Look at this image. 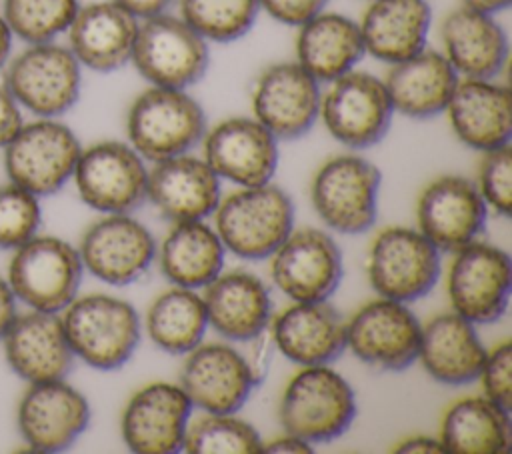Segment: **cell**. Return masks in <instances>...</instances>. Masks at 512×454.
<instances>
[{"instance_id": "cell-51", "label": "cell", "mask_w": 512, "mask_h": 454, "mask_svg": "<svg viewBox=\"0 0 512 454\" xmlns=\"http://www.w3.org/2000/svg\"><path fill=\"white\" fill-rule=\"evenodd\" d=\"M12 40H14V36H12V32H10L6 20H4L2 14H0V68H4V64H6L8 58H10Z\"/></svg>"}, {"instance_id": "cell-46", "label": "cell", "mask_w": 512, "mask_h": 454, "mask_svg": "<svg viewBox=\"0 0 512 454\" xmlns=\"http://www.w3.org/2000/svg\"><path fill=\"white\" fill-rule=\"evenodd\" d=\"M260 452H274V454H310L312 452V444L294 436V434H284L276 440L270 442H262V450Z\"/></svg>"}, {"instance_id": "cell-6", "label": "cell", "mask_w": 512, "mask_h": 454, "mask_svg": "<svg viewBox=\"0 0 512 454\" xmlns=\"http://www.w3.org/2000/svg\"><path fill=\"white\" fill-rule=\"evenodd\" d=\"M130 62L150 86L188 90L208 70V42L178 14L140 20Z\"/></svg>"}, {"instance_id": "cell-26", "label": "cell", "mask_w": 512, "mask_h": 454, "mask_svg": "<svg viewBox=\"0 0 512 454\" xmlns=\"http://www.w3.org/2000/svg\"><path fill=\"white\" fill-rule=\"evenodd\" d=\"M440 40L460 78L494 80L508 60V36L496 16L464 4L444 16Z\"/></svg>"}, {"instance_id": "cell-49", "label": "cell", "mask_w": 512, "mask_h": 454, "mask_svg": "<svg viewBox=\"0 0 512 454\" xmlns=\"http://www.w3.org/2000/svg\"><path fill=\"white\" fill-rule=\"evenodd\" d=\"M16 296L8 284V280H4L0 276V338L4 336V332L8 330V326L12 324V320L16 318Z\"/></svg>"}, {"instance_id": "cell-35", "label": "cell", "mask_w": 512, "mask_h": 454, "mask_svg": "<svg viewBox=\"0 0 512 454\" xmlns=\"http://www.w3.org/2000/svg\"><path fill=\"white\" fill-rule=\"evenodd\" d=\"M444 452L500 454L510 448V410L486 396L454 402L440 424Z\"/></svg>"}, {"instance_id": "cell-28", "label": "cell", "mask_w": 512, "mask_h": 454, "mask_svg": "<svg viewBox=\"0 0 512 454\" xmlns=\"http://www.w3.org/2000/svg\"><path fill=\"white\" fill-rule=\"evenodd\" d=\"M444 112L456 138L474 150L486 152L510 144L512 100L504 84L460 78Z\"/></svg>"}, {"instance_id": "cell-36", "label": "cell", "mask_w": 512, "mask_h": 454, "mask_svg": "<svg viewBox=\"0 0 512 454\" xmlns=\"http://www.w3.org/2000/svg\"><path fill=\"white\" fill-rule=\"evenodd\" d=\"M208 328L204 300L196 290L174 286L154 298L146 312L150 340L168 354H186L198 346Z\"/></svg>"}, {"instance_id": "cell-15", "label": "cell", "mask_w": 512, "mask_h": 454, "mask_svg": "<svg viewBox=\"0 0 512 454\" xmlns=\"http://www.w3.org/2000/svg\"><path fill=\"white\" fill-rule=\"evenodd\" d=\"M342 272L340 246L318 228L292 230L270 264L276 288L294 302L328 300L340 286Z\"/></svg>"}, {"instance_id": "cell-16", "label": "cell", "mask_w": 512, "mask_h": 454, "mask_svg": "<svg viewBox=\"0 0 512 454\" xmlns=\"http://www.w3.org/2000/svg\"><path fill=\"white\" fill-rule=\"evenodd\" d=\"M320 82L296 60L266 66L252 88V116L276 140H298L312 130L320 110Z\"/></svg>"}, {"instance_id": "cell-34", "label": "cell", "mask_w": 512, "mask_h": 454, "mask_svg": "<svg viewBox=\"0 0 512 454\" xmlns=\"http://www.w3.org/2000/svg\"><path fill=\"white\" fill-rule=\"evenodd\" d=\"M224 250L216 230L202 220L176 222L160 244L158 266L174 286L198 290L222 272Z\"/></svg>"}, {"instance_id": "cell-18", "label": "cell", "mask_w": 512, "mask_h": 454, "mask_svg": "<svg viewBox=\"0 0 512 454\" xmlns=\"http://www.w3.org/2000/svg\"><path fill=\"white\" fill-rule=\"evenodd\" d=\"M200 142L216 176L238 186L266 184L276 172L278 140L254 116L224 118L206 128Z\"/></svg>"}, {"instance_id": "cell-42", "label": "cell", "mask_w": 512, "mask_h": 454, "mask_svg": "<svg viewBox=\"0 0 512 454\" xmlns=\"http://www.w3.org/2000/svg\"><path fill=\"white\" fill-rule=\"evenodd\" d=\"M484 396L502 408H512V342L504 340L486 352L480 376Z\"/></svg>"}, {"instance_id": "cell-10", "label": "cell", "mask_w": 512, "mask_h": 454, "mask_svg": "<svg viewBox=\"0 0 512 454\" xmlns=\"http://www.w3.org/2000/svg\"><path fill=\"white\" fill-rule=\"evenodd\" d=\"M392 116L384 80L370 72L350 70L320 94L318 118L334 140L352 150L378 144L388 134Z\"/></svg>"}, {"instance_id": "cell-8", "label": "cell", "mask_w": 512, "mask_h": 454, "mask_svg": "<svg viewBox=\"0 0 512 454\" xmlns=\"http://www.w3.org/2000/svg\"><path fill=\"white\" fill-rule=\"evenodd\" d=\"M80 140L58 118L24 122L4 146V170L10 182L36 196L58 192L74 174Z\"/></svg>"}, {"instance_id": "cell-45", "label": "cell", "mask_w": 512, "mask_h": 454, "mask_svg": "<svg viewBox=\"0 0 512 454\" xmlns=\"http://www.w3.org/2000/svg\"><path fill=\"white\" fill-rule=\"evenodd\" d=\"M250 342L254 346L250 350V356H246V362L250 366V372H252V378H254L256 386H258L266 378V374H268L274 342H272V336H270L268 328L264 332H260L256 338H252Z\"/></svg>"}, {"instance_id": "cell-22", "label": "cell", "mask_w": 512, "mask_h": 454, "mask_svg": "<svg viewBox=\"0 0 512 454\" xmlns=\"http://www.w3.org/2000/svg\"><path fill=\"white\" fill-rule=\"evenodd\" d=\"M192 404L178 384L152 382L128 400L120 430L136 454H174L182 450Z\"/></svg>"}, {"instance_id": "cell-44", "label": "cell", "mask_w": 512, "mask_h": 454, "mask_svg": "<svg viewBox=\"0 0 512 454\" xmlns=\"http://www.w3.org/2000/svg\"><path fill=\"white\" fill-rule=\"evenodd\" d=\"M22 124V108L18 106L6 84L0 80V148L10 142V138L18 132Z\"/></svg>"}, {"instance_id": "cell-14", "label": "cell", "mask_w": 512, "mask_h": 454, "mask_svg": "<svg viewBox=\"0 0 512 454\" xmlns=\"http://www.w3.org/2000/svg\"><path fill=\"white\" fill-rule=\"evenodd\" d=\"M512 288L510 256L492 244L470 242L454 252L448 272L452 308L472 324H490L502 318Z\"/></svg>"}, {"instance_id": "cell-23", "label": "cell", "mask_w": 512, "mask_h": 454, "mask_svg": "<svg viewBox=\"0 0 512 454\" xmlns=\"http://www.w3.org/2000/svg\"><path fill=\"white\" fill-rule=\"evenodd\" d=\"M0 340L8 366L28 384L62 380L72 370L74 354L56 312L16 314Z\"/></svg>"}, {"instance_id": "cell-13", "label": "cell", "mask_w": 512, "mask_h": 454, "mask_svg": "<svg viewBox=\"0 0 512 454\" xmlns=\"http://www.w3.org/2000/svg\"><path fill=\"white\" fill-rule=\"evenodd\" d=\"M344 332L346 348L372 368L400 372L418 360L422 324L404 302L370 300L344 324Z\"/></svg>"}, {"instance_id": "cell-5", "label": "cell", "mask_w": 512, "mask_h": 454, "mask_svg": "<svg viewBox=\"0 0 512 454\" xmlns=\"http://www.w3.org/2000/svg\"><path fill=\"white\" fill-rule=\"evenodd\" d=\"M2 82L20 108L36 118H58L80 98L82 66L68 46L26 44L4 64Z\"/></svg>"}, {"instance_id": "cell-12", "label": "cell", "mask_w": 512, "mask_h": 454, "mask_svg": "<svg viewBox=\"0 0 512 454\" xmlns=\"http://www.w3.org/2000/svg\"><path fill=\"white\" fill-rule=\"evenodd\" d=\"M72 178L82 202L104 214H130L146 200L144 158L120 140L82 148Z\"/></svg>"}, {"instance_id": "cell-48", "label": "cell", "mask_w": 512, "mask_h": 454, "mask_svg": "<svg viewBox=\"0 0 512 454\" xmlns=\"http://www.w3.org/2000/svg\"><path fill=\"white\" fill-rule=\"evenodd\" d=\"M394 452H402V454H442L444 446H442L440 440L420 434V436H410V438L398 442Z\"/></svg>"}, {"instance_id": "cell-39", "label": "cell", "mask_w": 512, "mask_h": 454, "mask_svg": "<svg viewBox=\"0 0 512 454\" xmlns=\"http://www.w3.org/2000/svg\"><path fill=\"white\" fill-rule=\"evenodd\" d=\"M78 8V0H4L2 18L14 38L40 44L64 34Z\"/></svg>"}, {"instance_id": "cell-31", "label": "cell", "mask_w": 512, "mask_h": 454, "mask_svg": "<svg viewBox=\"0 0 512 454\" xmlns=\"http://www.w3.org/2000/svg\"><path fill=\"white\" fill-rule=\"evenodd\" d=\"M486 348L474 324L456 312L430 318L420 332L418 360L430 378L448 386H464L478 380Z\"/></svg>"}, {"instance_id": "cell-2", "label": "cell", "mask_w": 512, "mask_h": 454, "mask_svg": "<svg viewBox=\"0 0 512 454\" xmlns=\"http://www.w3.org/2000/svg\"><path fill=\"white\" fill-rule=\"evenodd\" d=\"M214 222L226 250L246 260H262L294 230V204L276 184L242 186L220 198Z\"/></svg>"}, {"instance_id": "cell-47", "label": "cell", "mask_w": 512, "mask_h": 454, "mask_svg": "<svg viewBox=\"0 0 512 454\" xmlns=\"http://www.w3.org/2000/svg\"><path fill=\"white\" fill-rule=\"evenodd\" d=\"M114 2L120 4L124 10H128L138 20H144V18L168 12V8L174 0H114Z\"/></svg>"}, {"instance_id": "cell-30", "label": "cell", "mask_w": 512, "mask_h": 454, "mask_svg": "<svg viewBox=\"0 0 512 454\" xmlns=\"http://www.w3.org/2000/svg\"><path fill=\"white\" fill-rule=\"evenodd\" d=\"M460 76L438 50L424 48L418 54L390 64L384 86L394 112L414 120L442 114Z\"/></svg>"}, {"instance_id": "cell-27", "label": "cell", "mask_w": 512, "mask_h": 454, "mask_svg": "<svg viewBox=\"0 0 512 454\" xmlns=\"http://www.w3.org/2000/svg\"><path fill=\"white\" fill-rule=\"evenodd\" d=\"M268 330L274 348L300 366L330 364L346 348L344 322L328 300L294 302L270 320Z\"/></svg>"}, {"instance_id": "cell-19", "label": "cell", "mask_w": 512, "mask_h": 454, "mask_svg": "<svg viewBox=\"0 0 512 454\" xmlns=\"http://www.w3.org/2000/svg\"><path fill=\"white\" fill-rule=\"evenodd\" d=\"M78 254L92 276L112 286H126L148 270L156 256V242L150 230L130 214H106L86 228Z\"/></svg>"}, {"instance_id": "cell-38", "label": "cell", "mask_w": 512, "mask_h": 454, "mask_svg": "<svg viewBox=\"0 0 512 454\" xmlns=\"http://www.w3.org/2000/svg\"><path fill=\"white\" fill-rule=\"evenodd\" d=\"M182 450L190 454H252L262 450L260 434L234 414L206 412L188 422Z\"/></svg>"}, {"instance_id": "cell-25", "label": "cell", "mask_w": 512, "mask_h": 454, "mask_svg": "<svg viewBox=\"0 0 512 454\" xmlns=\"http://www.w3.org/2000/svg\"><path fill=\"white\" fill-rule=\"evenodd\" d=\"M140 20L114 0L80 4L66 34L82 68L114 72L130 62Z\"/></svg>"}, {"instance_id": "cell-40", "label": "cell", "mask_w": 512, "mask_h": 454, "mask_svg": "<svg viewBox=\"0 0 512 454\" xmlns=\"http://www.w3.org/2000/svg\"><path fill=\"white\" fill-rule=\"evenodd\" d=\"M38 196L8 180L0 186V250H14L30 240L40 226Z\"/></svg>"}, {"instance_id": "cell-33", "label": "cell", "mask_w": 512, "mask_h": 454, "mask_svg": "<svg viewBox=\"0 0 512 454\" xmlns=\"http://www.w3.org/2000/svg\"><path fill=\"white\" fill-rule=\"evenodd\" d=\"M294 48L296 62L320 84L354 70L366 54L358 22L326 10L298 26Z\"/></svg>"}, {"instance_id": "cell-1", "label": "cell", "mask_w": 512, "mask_h": 454, "mask_svg": "<svg viewBox=\"0 0 512 454\" xmlns=\"http://www.w3.org/2000/svg\"><path fill=\"white\" fill-rule=\"evenodd\" d=\"M60 318L74 358L96 370L122 368L140 344L136 308L110 294L76 296Z\"/></svg>"}, {"instance_id": "cell-43", "label": "cell", "mask_w": 512, "mask_h": 454, "mask_svg": "<svg viewBox=\"0 0 512 454\" xmlns=\"http://www.w3.org/2000/svg\"><path fill=\"white\" fill-rule=\"evenodd\" d=\"M328 2L330 0H260V10L286 26L298 28L318 12L326 10Z\"/></svg>"}, {"instance_id": "cell-11", "label": "cell", "mask_w": 512, "mask_h": 454, "mask_svg": "<svg viewBox=\"0 0 512 454\" xmlns=\"http://www.w3.org/2000/svg\"><path fill=\"white\" fill-rule=\"evenodd\" d=\"M366 270L372 288L382 298L408 304L434 288L440 274V250L420 230L390 226L374 238Z\"/></svg>"}, {"instance_id": "cell-37", "label": "cell", "mask_w": 512, "mask_h": 454, "mask_svg": "<svg viewBox=\"0 0 512 454\" xmlns=\"http://www.w3.org/2000/svg\"><path fill=\"white\" fill-rule=\"evenodd\" d=\"M260 12V0H178V16L206 42L242 38Z\"/></svg>"}, {"instance_id": "cell-4", "label": "cell", "mask_w": 512, "mask_h": 454, "mask_svg": "<svg viewBox=\"0 0 512 454\" xmlns=\"http://www.w3.org/2000/svg\"><path fill=\"white\" fill-rule=\"evenodd\" d=\"M206 128L202 106L180 88L150 86L126 112L128 144L150 162L186 154L202 140Z\"/></svg>"}, {"instance_id": "cell-32", "label": "cell", "mask_w": 512, "mask_h": 454, "mask_svg": "<svg viewBox=\"0 0 512 454\" xmlns=\"http://www.w3.org/2000/svg\"><path fill=\"white\" fill-rule=\"evenodd\" d=\"M432 10L428 0H368L358 22L364 52L396 64L426 48Z\"/></svg>"}, {"instance_id": "cell-20", "label": "cell", "mask_w": 512, "mask_h": 454, "mask_svg": "<svg viewBox=\"0 0 512 454\" xmlns=\"http://www.w3.org/2000/svg\"><path fill=\"white\" fill-rule=\"evenodd\" d=\"M192 408L234 414L250 398L256 382L246 356L224 342H206L186 352L180 384Z\"/></svg>"}, {"instance_id": "cell-24", "label": "cell", "mask_w": 512, "mask_h": 454, "mask_svg": "<svg viewBox=\"0 0 512 454\" xmlns=\"http://www.w3.org/2000/svg\"><path fill=\"white\" fill-rule=\"evenodd\" d=\"M146 200L172 224L204 220L220 202V178L204 158L178 154L148 170Z\"/></svg>"}, {"instance_id": "cell-17", "label": "cell", "mask_w": 512, "mask_h": 454, "mask_svg": "<svg viewBox=\"0 0 512 454\" xmlns=\"http://www.w3.org/2000/svg\"><path fill=\"white\" fill-rule=\"evenodd\" d=\"M88 422L90 404L66 378L28 384L16 408L20 436L36 452L70 448Z\"/></svg>"}, {"instance_id": "cell-3", "label": "cell", "mask_w": 512, "mask_h": 454, "mask_svg": "<svg viewBox=\"0 0 512 454\" xmlns=\"http://www.w3.org/2000/svg\"><path fill=\"white\" fill-rule=\"evenodd\" d=\"M354 416V390L328 364L302 366L286 384L278 406L282 428L310 444L336 440L352 426Z\"/></svg>"}, {"instance_id": "cell-7", "label": "cell", "mask_w": 512, "mask_h": 454, "mask_svg": "<svg viewBox=\"0 0 512 454\" xmlns=\"http://www.w3.org/2000/svg\"><path fill=\"white\" fill-rule=\"evenodd\" d=\"M82 272L78 248L58 236L34 234L14 248L8 284L30 310L60 314L78 296Z\"/></svg>"}, {"instance_id": "cell-9", "label": "cell", "mask_w": 512, "mask_h": 454, "mask_svg": "<svg viewBox=\"0 0 512 454\" xmlns=\"http://www.w3.org/2000/svg\"><path fill=\"white\" fill-rule=\"evenodd\" d=\"M380 170L356 154L326 160L310 184V200L318 218L340 234H362L376 222Z\"/></svg>"}, {"instance_id": "cell-41", "label": "cell", "mask_w": 512, "mask_h": 454, "mask_svg": "<svg viewBox=\"0 0 512 454\" xmlns=\"http://www.w3.org/2000/svg\"><path fill=\"white\" fill-rule=\"evenodd\" d=\"M476 186L486 206H492L500 216H510V210H512V148L510 144L484 152L478 166Z\"/></svg>"}, {"instance_id": "cell-29", "label": "cell", "mask_w": 512, "mask_h": 454, "mask_svg": "<svg viewBox=\"0 0 512 454\" xmlns=\"http://www.w3.org/2000/svg\"><path fill=\"white\" fill-rule=\"evenodd\" d=\"M208 326L234 342H250L270 326L272 300L266 284L248 270L220 272L204 286Z\"/></svg>"}, {"instance_id": "cell-50", "label": "cell", "mask_w": 512, "mask_h": 454, "mask_svg": "<svg viewBox=\"0 0 512 454\" xmlns=\"http://www.w3.org/2000/svg\"><path fill=\"white\" fill-rule=\"evenodd\" d=\"M510 2L512 0H462L464 6L486 12V14H494V16L502 10H506L510 6Z\"/></svg>"}, {"instance_id": "cell-21", "label": "cell", "mask_w": 512, "mask_h": 454, "mask_svg": "<svg viewBox=\"0 0 512 454\" xmlns=\"http://www.w3.org/2000/svg\"><path fill=\"white\" fill-rule=\"evenodd\" d=\"M416 218L418 230L440 252L454 254L482 234L486 202L472 180L444 174L420 192Z\"/></svg>"}]
</instances>
